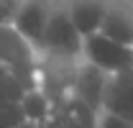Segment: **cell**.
I'll use <instances>...</instances> for the list:
<instances>
[{
	"mask_svg": "<svg viewBox=\"0 0 133 128\" xmlns=\"http://www.w3.org/2000/svg\"><path fill=\"white\" fill-rule=\"evenodd\" d=\"M84 36L77 31L74 21L66 10L64 0H56L46 31L38 46V56H62V59H82Z\"/></svg>",
	"mask_w": 133,
	"mask_h": 128,
	"instance_id": "obj_1",
	"label": "cell"
},
{
	"mask_svg": "<svg viewBox=\"0 0 133 128\" xmlns=\"http://www.w3.org/2000/svg\"><path fill=\"white\" fill-rule=\"evenodd\" d=\"M82 59L92 67H97L100 72H105L108 77L133 72V46L120 44L115 39L105 36L102 31L84 36Z\"/></svg>",
	"mask_w": 133,
	"mask_h": 128,
	"instance_id": "obj_2",
	"label": "cell"
},
{
	"mask_svg": "<svg viewBox=\"0 0 133 128\" xmlns=\"http://www.w3.org/2000/svg\"><path fill=\"white\" fill-rule=\"evenodd\" d=\"M54 5H56V0H21V5H18L13 26L28 44L36 46V51L41 46V39H44V31H46V23L51 18Z\"/></svg>",
	"mask_w": 133,
	"mask_h": 128,
	"instance_id": "obj_3",
	"label": "cell"
},
{
	"mask_svg": "<svg viewBox=\"0 0 133 128\" xmlns=\"http://www.w3.org/2000/svg\"><path fill=\"white\" fill-rule=\"evenodd\" d=\"M102 110H110L133 123V72L108 77L105 95H102Z\"/></svg>",
	"mask_w": 133,
	"mask_h": 128,
	"instance_id": "obj_4",
	"label": "cell"
},
{
	"mask_svg": "<svg viewBox=\"0 0 133 128\" xmlns=\"http://www.w3.org/2000/svg\"><path fill=\"white\" fill-rule=\"evenodd\" d=\"M64 3L82 36L97 33L102 28V21L108 16L110 5H113V0H64Z\"/></svg>",
	"mask_w": 133,
	"mask_h": 128,
	"instance_id": "obj_5",
	"label": "cell"
},
{
	"mask_svg": "<svg viewBox=\"0 0 133 128\" xmlns=\"http://www.w3.org/2000/svg\"><path fill=\"white\" fill-rule=\"evenodd\" d=\"M21 105H23V113H26V118L41 126V123L49 118V113H51V97L46 95L41 87H31V90L23 95Z\"/></svg>",
	"mask_w": 133,
	"mask_h": 128,
	"instance_id": "obj_6",
	"label": "cell"
},
{
	"mask_svg": "<svg viewBox=\"0 0 133 128\" xmlns=\"http://www.w3.org/2000/svg\"><path fill=\"white\" fill-rule=\"evenodd\" d=\"M31 87L18 77L10 67L0 62V100H13V103H21L23 95L28 92Z\"/></svg>",
	"mask_w": 133,
	"mask_h": 128,
	"instance_id": "obj_7",
	"label": "cell"
},
{
	"mask_svg": "<svg viewBox=\"0 0 133 128\" xmlns=\"http://www.w3.org/2000/svg\"><path fill=\"white\" fill-rule=\"evenodd\" d=\"M26 113L21 103L13 100H0V128H18L21 123H26Z\"/></svg>",
	"mask_w": 133,
	"mask_h": 128,
	"instance_id": "obj_8",
	"label": "cell"
},
{
	"mask_svg": "<svg viewBox=\"0 0 133 128\" xmlns=\"http://www.w3.org/2000/svg\"><path fill=\"white\" fill-rule=\"evenodd\" d=\"M21 0H0V26L3 23H13V18L18 13Z\"/></svg>",
	"mask_w": 133,
	"mask_h": 128,
	"instance_id": "obj_9",
	"label": "cell"
}]
</instances>
